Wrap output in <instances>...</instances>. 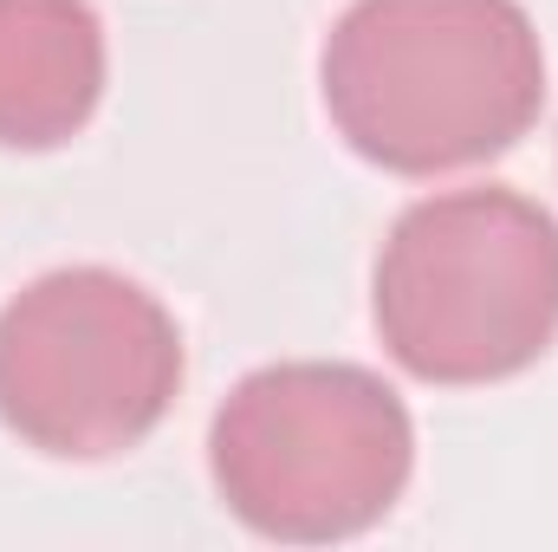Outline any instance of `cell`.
<instances>
[{
    "instance_id": "3",
    "label": "cell",
    "mask_w": 558,
    "mask_h": 552,
    "mask_svg": "<svg viewBox=\"0 0 558 552\" xmlns=\"http://www.w3.org/2000/svg\"><path fill=\"white\" fill-rule=\"evenodd\" d=\"M208 468L228 514L260 540L331 547L403 501L416 422L364 364H267L215 410Z\"/></svg>"
},
{
    "instance_id": "1",
    "label": "cell",
    "mask_w": 558,
    "mask_h": 552,
    "mask_svg": "<svg viewBox=\"0 0 558 552\" xmlns=\"http://www.w3.org/2000/svg\"><path fill=\"white\" fill-rule=\"evenodd\" d=\"M318 85L364 163L448 176L539 124L546 52L520 0H357L325 39Z\"/></svg>"
},
{
    "instance_id": "4",
    "label": "cell",
    "mask_w": 558,
    "mask_h": 552,
    "mask_svg": "<svg viewBox=\"0 0 558 552\" xmlns=\"http://www.w3.org/2000/svg\"><path fill=\"white\" fill-rule=\"evenodd\" d=\"M175 384L182 332L169 305L111 267H59L0 305V422L52 461L137 448Z\"/></svg>"
},
{
    "instance_id": "2",
    "label": "cell",
    "mask_w": 558,
    "mask_h": 552,
    "mask_svg": "<svg viewBox=\"0 0 558 552\" xmlns=\"http://www.w3.org/2000/svg\"><path fill=\"white\" fill-rule=\"evenodd\" d=\"M377 332L422 384H500L558 338V221L520 189L416 202L377 254Z\"/></svg>"
},
{
    "instance_id": "5",
    "label": "cell",
    "mask_w": 558,
    "mask_h": 552,
    "mask_svg": "<svg viewBox=\"0 0 558 552\" xmlns=\"http://www.w3.org/2000/svg\"><path fill=\"white\" fill-rule=\"evenodd\" d=\"M105 98L92 0H0V149H59Z\"/></svg>"
}]
</instances>
